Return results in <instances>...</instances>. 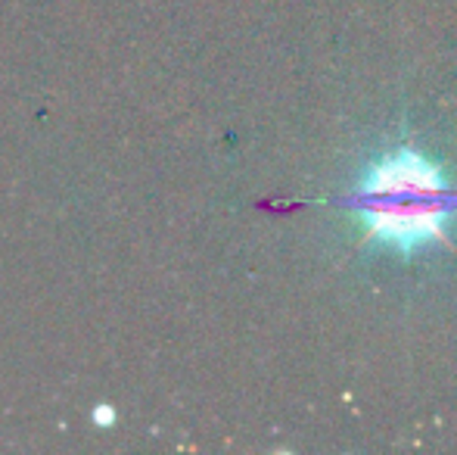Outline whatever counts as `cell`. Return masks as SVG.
<instances>
[{
    "label": "cell",
    "mask_w": 457,
    "mask_h": 455,
    "mask_svg": "<svg viewBox=\"0 0 457 455\" xmlns=\"http://www.w3.org/2000/svg\"><path fill=\"white\" fill-rule=\"evenodd\" d=\"M352 203L370 240L408 256L445 237L448 219L457 213V190L445 184L439 165L402 147L370 165Z\"/></svg>",
    "instance_id": "1"
}]
</instances>
